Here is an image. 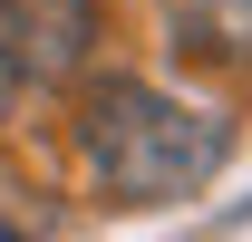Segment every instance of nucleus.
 I'll list each match as a JSON object with an SVG mask.
<instances>
[{
    "label": "nucleus",
    "instance_id": "1",
    "mask_svg": "<svg viewBox=\"0 0 252 242\" xmlns=\"http://www.w3.org/2000/svg\"><path fill=\"white\" fill-rule=\"evenodd\" d=\"M223 155H233V117L146 78H78V165L107 204L126 213L185 204L223 175Z\"/></svg>",
    "mask_w": 252,
    "mask_h": 242
},
{
    "label": "nucleus",
    "instance_id": "2",
    "mask_svg": "<svg viewBox=\"0 0 252 242\" xmlns=\"http://www.w3.org/2000/svg\"><path fill=\"white\" fill-rule=\"evenodd\" d=\"M10 10V39H20V68L30 88H78L97 49V0H0Z\"/></svg>",
    "mask_w": 252,
    "mask_h": 242
},
{
    "label": "nucleus",
    "instance_id": "3",
    "mask_svg": "<svg viewBox=\"0 0 252 242\" xmlns=\"http://www.w3.org/2000/svg\"><path fill=\"white\" fill-rule=\"evenodd\" d=\"M165 30L214 68H252V0H165Z\"/></svg>",
    "mask_w": 252,
    "mask_h": 242
},
{
    "label": "nucleus",
    "instance_id": "4",
    "mask_svg": "<svg viewBox=\"0 0 252 242\" xmlns=\"http://www.w3.org/2000/svg\"><path fill=\"white\" fill-rule=\"evenodd\" d=\"M30 97V68H20V39H10V10H0V117Z\"/></svg>",
    "mask_w": 252,
    "mask_h": 242
},
{
    "label": "nucleus",
    "instance_id": "5",
    "mask_svg": "<svg viewBox=\"0 0 252 242\" xmlns=\"http://www.w3.org/2000/svg\"><path fill=\"white\" fill-rule=\"evenodd\" d=\"M0 242H20V233H10V223H0Z\"/></svg>",
    "mask_w": 252,
    "mask_h": 242
}]
</instances>
